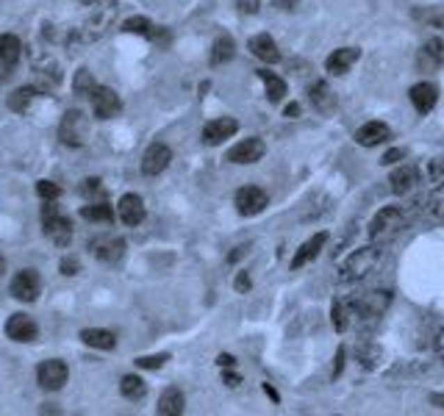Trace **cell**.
I'll return each instance as SVG.
<instances>
[{"mask_svg":"<svg viewBox=\"0 0 444 416\" xmlns=\"http://www.w3.org/2000/svg\"><path fill=\"white\" fill-rule=\"evenodd\" d=\"M36 192H39V198H42V200H58L61 186H58V184H53V181H39V184H36Z\"/></svg>","mask_w":444,"mask_h":416,"instance_id":"36","label":"cell"},{"mask_svg":"<svg viewBox=\"0 0 444 416\" xmlns=\"http://www.w3.org/2000/svg\"><path fill=\"white\" fill-rule=\"evenodd\" d=\"M378 261H381V253H378L375 247H361V250H356V253L339 266V280H344V283L361 280V278H367V275L378 266Z\"/></svg>","mask_w":444,"mask_h":416,"instance_id":"1","label":"cell"},{"mask_svg":"<svg viewBox=\"0 0 444 416\" xmlns=\"http://www.w3.org/2000/svg\"><path fill=\"white\" fill-rule=\"evenodd\" d=\"M42 230H45L58 247H67L70 239H72V222L58 211L56 200H45V206H42Z\"/></svg>","mask_w":444,"mask_h":416,"instance_id":"2","label":"cell"},{"mask_svg":"<svg viewBox=\"0 0 444 416\" xmlns=\"http://www.w3.org/2000/svg\"><path fill=\"white\" fill-rule=\"evenodd\" d=\"M258 78L264 81V89H267V100L269 103H280L283 97H286V83L278 78V75H272L269 70H258Z\"/></svg>","mask_w":444,"mask_h":416,"instance_id":"27","label":"cell"},{"mask_svg":"<svg viewBox=\"0 0 444 416\" xmlns=\"http://www.w3.org/2000/svg\"><path fill=\"white\" fill-rule=\"evenodd\" d=\"M264 153H267V147H264L261 139H244V142H239V145H233L228 150L225 161H230V164H255V161L264 159Z\"/></svg>","mask_w":444,"mask_h":416,"instance_id":"10","label":"cell"},{"mask_svg":"<svg viewBox=\"0 0 444 416\" xmlns=\"http://www.w3.org/2000/svg\"><path fill=\"white\" fill-rule=\"evenodd\" d=\"M264 394H267V397H269L272 403H280V397H278V392H275V389H272L269 383H264Z\"/></svg>","mask_w":444,"mask_h":416,"instance_id":"48","label":"cell"},{"mask_svg":"<svg viewBox=\"0 0 444 416\" xmlns=\"http://www.w3.org/2000/svg\"><path fill=\"white\" fill-rule=\"evenodd\" d=\"M125 33H139V36H153V22L148 17H131L122 22Z\"/></svg>","mask_w":444,"mask_h":416,"instance_id":"33","label":"cell"},{"mask_svg":"<svg viewBox=\"0 0 444 416\" xmlns=\"http://www.w3.org/2000/svg\"><path fill=\"white\" fill-rule=\"evenodd\" d=\"M84 3H89V0H84Z\"/></svg>","mask_w":444,"mask_h":416,"instance_id":"53","label":"cell"},{"mask_svg":"<svg viewBox=\"0 0 444 416\" xmlns=\"http://www.w3.org/2000/svg\"><path fill=\"white\" fill-rule=\"evenodd\" d=\"M6 272V261H3V255H0V275Z\"/></svg>","mask_w":444,"mask_h":416,"instance_id":"52","label":"cell"},{"mask_svg":"<svg viewBox=\"0 0 444 416\" xmlns=\"http://www.w3.org/2000/svg\"><path fill=\"white\" fill-rule=\"evenodd\" d=\"M170 161H173V150L167 147V145H161V142H156V145H150L148 150H145V156H142V173L145 175H161L167 167H170Z\"/></svg>","mask_w":444,"mask_h":416,"instance_id":"11","label":"cell"},{"mask_svg":"<svg viewBox=\"0 0 444 416\" xmlns=\"http://www.w3.org/2000/svg\"><path fill=\"white\" fill-rule=\"evenodd\" d=\"M81 216L89 222H114V211L109 203H92V206L81 208Z\"/></svg>","mask_w":444,"mask_h":416,"instance_id":"31","label":"cell"},{"mask_svg":"<svg viewBox=\"0 0 444 416\" xmlns=\"http://www.w3.org/2000/svg\"><path fill=\"white\" fill-rule=\"evenodd\" d=\"M233 50H236L233 39H230V36H220V39L212 45V67H222V64H228V61L233 58Z\"/></svg>","mask_w":444,"mask_h":416,"instance_id":"29","label":"cell"},{"mask_svg":"<svg viewBox=\"0 0 444 416\" xmlns=\"http://www.w3.org/2000/svg\"><path fill=\"white\" fill-rule=\"evenodd\" d=\"M247 47H250V53H253L255 58H261V61H267V64H278V61H280V50H278L275 39H272L269 33H255V36H250Z\"/></svg>","mask_w":444,"mask_h":416,"instance_id":"15","label":"cell"},{"mask_svg":"<svg viewBox=\"0 0 444 416\" xmlns=\"http://www.w3.org/2000/svg\"><path fill=\"white\" fill-rule=\"evenodd\" d=\"M239 131V122L233 117H220L203 125V142L206 145H222L225 139H230Z\"/></svg>","mask_w":444,"mask_h":416,"instance_id":"13","label":"cell"},{"mask_svg":"<svg viewBox=\"0 0 444 416\" xmlns=\"http://www.w3.org/2000/svg\"><path fill=\"white\" fill-rule=\"evenodd\" d=\"M89 250L95 253V258H100L103 264H117L125 253V241L120 236H97L92 239Z\"/></svg>","mask_w":444,"mask_h":416,"instance_id":"12","label":"cell"},{"mask_svg":"<svg viewBox=\"0 0 444 416\" xmlns=\"http://www.w3.org/2000/svg\"><path fill=\"white\" fill-rule=\"evenodd\" d=\"M233 286H236V291H239V294L250 291V286H253V283H250V272H239V275H236V280H233Z\"/></svg>","mask_w":444,"mask_h":416,"instance_id":"39","label":"cell"},{"mask_svg":"<svg viewBox=\"0 0 444 416\" xmlns=\"http://www.w3.org/2000/svg\"><path fill=\"white\" fill-rule=\"evenodd\" d=\"M36 333H39L36 322H33L31 317H25V314H14V317L6 322V336H8L11 342H33Z\"/></svg>","mask_w":444,"mask_h":416,"instance_id":"14","label":"cell"},{"mask_svg":"<svg viewBox=\"0 0 444 416\" xmlns=\"http://www.w3.org/2000/svg\"><path fill=\"white\" fill-rule=\"evenodd\" d=\"M247 250H250V247H247V244H241V247H236V250H233V253H230V255H228V261H230V264H233V261H239V258H241V255H244V253H247Z\"/></svg>","mask_w":444,"mask_h":416,"instance_id":"45","label":"cell"},{"mask_svg":"<svg viewBox=\"0 0 444 416\" xmlns=\"http://www.w3.org/2000/svg\"><path fill=\"white\" fill-rule=\"evenodd\" d=\"M331 317H333V328H336L339 333H344L347 325H350V305H347V303H333Z\"/></svg>","mask_w":444,"mask_h":416,"instance_id":"34","label":"cell"},{"mask_svg":"<svg viewBox=\"0 0 444 416\" xmlns=\"http://www.w3.org/2000/svg\"><path fill=\"white\" fill-rule=\"evenodd\" d=\"M120 392H122V397H125V400L139 403V400L145 397L148 386H145V381H142L139 375H125V378L120 381Z\"/></svg>","mask_w":444,"mask_h":416,"instance_id":"28","label":"cell"},{"mask_svg":"<svg viewBox=\"0 0 444 416\" xmlns=\"http://www.w3.org/2000/svg\"><path fill=\"white\" fill-rule=\"evenodd\" d=\"M308 100H311L314 109L322 111V114H331V111L336 109V97H333V92H331V86H328L325 81H317V83L308 89Z\"/></svg>","mask_w":444,"mask_h":416,"instance_id":"23","label":"cell"},{"mask_svg":"<svg viewBox=\"0 0 444 416\" xmlns=\"http://www.w3.org/2000/svg\"><path fill=\"white\" fill-rule=\"evenodd\" d=\"M167 358L170 355H142V358H136V367L139 369H161L167 364Z\"/></svg>","mask_w":444,"mask_h":416,"instance_id":"37","label":"cell"},{"mask_svg":"<svg viewBox=\"0 0 444 416\" xmlns=\"http://www.w3.org/2000/svg\"><path fill=\"white\" fill-rule=\"evenodd\" d=\"M325 241H328V233H317V236H311L297 253H294V258H292V269H300V266H306L308 261H314L317 255H319V250L325 247Z\"/></svg>","mask_w":444,"mask_h":416,"instance_id":"22","label":"cell"},{"mask_svg":"<svg viewBox=\"0 0 444 416\" xmlns=\"http://www.w3.org/2000/svg\"><path fill=\"white\" fill-rule=\"evenodd\" d=\"M184 406H187V400H184V392H181V389H175V386L164 389V392H161V397H159V414H161V416L184 414Z\"/></svg>","mask_w":444,"mask_h":416,"instance_id":"24","label":"cell"},{"mask_svg":"<svg viewBox=\"0 0 444 416\" xmlns=\"http://www.w3.org/2000/svg\"><path fill=\"white\" fill-rule=\"evenodd\" d=\"M42 291V280H39V272L36 269H22L14 275L11 280V297L14 300H22V303H33Z\"/></svg>","mask_w":444,"mask_h":416,"instance_id":"5","label":"cell"},{"mask_svg":"<svg viewBox=\"0 0 444 416\" xmlns=\"http://www.w3.org/2000/svg\"><path fill=\"white\" fill-rule=\"evenodd\" d=\"M358 58H361V50H358V47H342V50H333V53L328 56L325 67H328L331 75H344V72H350V67H353Z\"/></svg>","mask_w":444,"mask_h":416,"instance_id":"17","label":"cell"},{"mask_svg":"<svg viewBox=\"0 0 444 416\" xmlns=\"http://www.w3.org/2000/svg\"><path fill=\"white\" fill-rule=\"evenodd\" d=\"M283 114H286V117H289V120H294V117H300V106H297V103H289V106H286V111H283Z\"/></svg>","mask_w":444,"mask_h":416,"instance_id":"47","label":"cell"},{"mask_svg":"<svg viewBox=\"0 0 444 416\" xmlns=\"http://www.w3.org/2000/svg\"><path fill=\"white\" fill-rule=\"evenodd\" d=\"M400 225H403V208L383 206L375 214V219L370 222V239L372 241H386L400 230Z\"/></svg>","mask_w":444,"mask_h":416,"instance_id":"3","label":"cell"},{"mask_svg":"<svg viewBox=\"0 0 444 416\" xmlns=\"http://www.w3.org/2000/svg\"><path fill=\"white\" fill-rule=\"evenodd\" d=\"M222 381H225V386H239V383H241V378H239L236 372H225Z\"/></svg>","mask_w":444,"mask_h":416,"instance_id":"44","label":"cell"},{"mask_svg":"<svg viewBox=\"0 0 444 416\" xmlns=\"http://www.w3.org/2000/svg\"><path fill=\"white\" fill-rule=\"evenodd\" d=\"M400 159H406V150L403 147H395V150H389V153H383V164H395V161H400Z\"/></svg>","mask_w":444,"mask_h":416,"instance_id":"41","label":"cell"},{"mask_svg":"<svg viewBox=\"0 0 444 416\" xmlns=\"http://www.w3.org/2000/svg\"><path fill=\"white\" fill-rule=\"evenodd\" d=\"M236 211L241 214V216H255V214H261L264 208L269 206V198H267V192L264 189H258V186H244V189H239L236 192Z\"/></svg>","mask_w":444,"mask_h":416,"instance_id":"9","label":"cell"},{"mask_svg":"<svg viewBox=\"0 0 444 416\" xmlns=\"http://www.w3.org/2000/svg\"><path fill=\"white\" fill-rule=\"evenodd\" d=\"M409 97H411V103H414V109H417L420 114H428V111H434V106H436V100H439V89H436L434 83L422 81V83H414V86H411Z\"/></svg>","mask_w":444,"mask_h":416,"instance_id":"16","label":"cell"},{"mask_svg":"<svg viewBox=\"0 0 444 416\" xmlns=\"http://www.w3.org/2000/svg\"><path fill=\"white\" fill-rule=\"evenodd\" d=\"M78 269H81V264H78V258H64L61 261V275H78Z\"/></svg>","mask_w":444,"mask_h":416,"instance_id":"40","label":"cell"},{"mask_svg":"<svg viewBox=\"0 0 444 416\" xmlns=\"http://www.w3.org/2000/svg\"><path fill=\"white\" fill-rule=\"evenodd\" d=\"M342 367H344V350H339V353H336V367H333V378H339V375H342Z\"/></svg>","mask_w":444,"mask_h":416,"instance_id":"43","label":"cell"},{"mask_svg":"<svg viewBox=\"0 0 444 416\" xmlns=\"http://www.w3.org/2000/svg\"><path fill=\"white\" fill-rule=\"evenodd\" d=\"M217 364L225 367V369H233V367H236V358H233V355H220V358H217Z\"/></svg>","mask_w":444,"mask_h":416,"instance_id":"46","label":"cell"},{"mask_svg":"<svg viewBox=\"0 0 444 416\" xmlns=\"http://www.w3.org/2000/svg\"><path fill=\"white\" fill-rule=\"evenodd\" d=\"M84 131H86V120H84L81 111L72 109V111L64 114V120L58 125V139L67 147H81L84 145Z\"/></svg>","mask_w":444,"mask_h":416,"instance_id":"8","label":"cell"},{"mask_svg":"<svg viewBox=\"0 0 444 416\" xmlns=\"http://www.w3.org/2000/svg\"><path fill=\"white\" fill-rule=\"evenodd\" d=\"M442 64H444V45L439 39H431V42L420 50L417 67H420L422 72H431V70H436V67H442Z\"/></svg>","mask_w":444,"mask_h":416,"instance_id":"20","label":"cell"},{"mask_svg":"<svg viewBox=\"0 0 444 416\" xmlns=\"http://www.w3.org/2000/svg\"><path fill=\"white\" fill-rule=\"evenodd\" d=\"M428 214H431L434 219H444V184L439 192L431 195V200H428Z\"/></svg>","mask_w":444,"mask_h":416,"instance_id":"35","label":"cell"},{"mask_svg":"<svg viewBox=\"0 0 444 416\" xmlns=\"http://www.w3.org/2000/svg\"><path fill=\"white\" fill-rule=\"evenodd\" d=\"M22 56V42L14 36V33H3L0 36V61L11 70Z\"/></svg>","mask_w":444,"mask_h":416,"instance_id":"26","label":"cell"},{"mask_svg":"<svg viewBox=\"0 0 444 416\" xmlns=\"http://www.w3.org/2000/svg\"><path fill=\"white\" fill-rule=\"evenodd\" d=\"M81 339H84V344H89L95 350H114L117 347V336L111 330H103V328H86V330H81Z\"/></svg>","mask_w":444,"mask_h":416,"instance_id":"25","label":"cell"},{"mask_svg":"<svg viewBox=\"0 0 444 416\" xmlns=\"http://www.w3.org/2000/svg\"><path fill=\"white\" fill-rule=\"evenodd\" d=\"M67 364L58 361V358H47L36 367V378H39V386L47 389V392H58L64 383H67Z\"/></svg>","mask_w":444,"mask_h":416,"instance_id":"6","label":"cell"},{"mask_svg":"<svg viewBox=\"0 0 444 416\" xmlns=\"http://www.w3.org/2000/svg\"><path fill=\"white\" fill-rule=\"evenodd\" d=\"M95 89H97V83H95L92 72H89V70H78V72H75V81H72V92H75L78 97H92Z\"/></svg>","mask_w":444,"mask_h":416,"instance_id":"32","label":"cell"},{"mask_svg":"<svg viewBox=\"0 0 444 416\" xmlns=\"http://www.w3.org/2000/svg\"><path fill=\"white\" fill-rule=\"evenodd\" d=\"M89 100H92V111H95L97 120H111V117H117L120 109H122L120 95H117L114 89H109V86H97Z\"/></svg>","mask_w":444,"mask_h":416,"instance_id":"7","label":"cell"},{"mask_svg":"<svg viewBox=\"0 0 444 416\" xmlns=\"http://www.w3.org/2000/svg\"><path fill=\"white\" fill-rule=\"evenodd\" d=\"M436 350H439V355L444 358V330L439 333V339H436Z\"/></svg>","mask_w":444,"mask_h":416,"instance_id":"51","label":"cell"},{"mask_svg":"<svg viewBox=\"0 0 444 416\" xmlns=\"http://www.w3.org/2000/svg\"><path fill=\"white\" fill-rule=\"evenodd\" d=\"M239 11L241 14H255L258 11V0H239Z\"/></svg>","mask_w":444,"mask_h":416,"instance_id":"42","label":"cell"},{"mask_svg":"<svg viewBox=\"0 0 444 416\" xmlns=\"http://www.w3.org/2000/svg\"><path fill=\"white\" fill-rule=\"evenodd\" d=\"M275 6H278V8H294L297 0H275Z\"/></svg>","mask_w":444,"mask_h":416,"instance_id":"50","label":"cell"},{"mask_svg":"<svg viewBox=\"0 0 444 416\" xmlns=\"http://www.w3.org/2000/svg\"><path fill=\"white\" fill-rule=\"evenodd\" d=\"M100 189H103V186H100L97 178H86V181L81 184V195H84V198H92V195H97Z\"/></svg>","mask_w":444,"mask_h":416,"instance_id":"38","label":"cell"},{"mask_svg":"<svg viewBox=\"0 0 444 416\" xmlns=\"http://www.w3.org/2000/svg\"><path fill=\"white\" fill-rule=\"evenodd\" d=\"M36 97V89L33 86H25V89H14L11 95H8V109L11 111H17V114H22V111H28V106H31V100Z\"/></svg>","mask_w":444,"mask_h":416,"instance_id":"30","label":"cell"},{"mask_svg":"<svg viewBox=\"0 0 444 416\" xmlns=\"http://www.w3.org/2000/svg\"><path fill=\"white\" fill-rule=\"evenodd\" d=\"M431 403H434L436 408H444V392H436V394L431 397Z\"/></svg>","mask_w":444,"mask_h":416,"instance_id":"49","label":"cell"},{"mask_svg":"<svg viewBox=\"0 0 444 416\" xmlns=\"http://www.w3.org/2000/svg\"><path fill=\"white\" fill-rule=\"evenodd\" d=\"M117 214H120V219L128 227H136L145 219V200L139 195H122V200L117 206Z\"/></svg>","mask_w":444,"mask_h":416,"instance_id":"18","label":"cell"},{"mask_svg":"<svg viewBox=\"0 0 444 416\" xmlns=\"http://www.w3.org/2000/svg\"><path fill=\"white\" fill-rule=\"evenodd\" d=\"M389 184H392V192H395V195H409V192H411V189L420 184L417 167H411V164H403L400 170H395V173H392Z\"/></svg>","mask_w":444,"mask_h":416,"instance_id":"21","label":"cell"},{"mask_svg":"<svg viewBox=\"0 0 444 416\" xmlns=\"http://www.w3.org/2000/svg\"><path fill=\"white\" fill-rule=\"evenodd\" d=\"M392 136L389 125L386 122H367L356 131V142L364 145V147H375V145H383L386 139Z\"/></svg>","mask_w":444,"mask_h":416,"instance_id":"19","label":"cell"},{"mask_svg":"<svg viewBox=\"0 0 444 416\" xmlns=\"http://www.w3.org/2000/svg\"><path fill=\"white\" fill-rule=\"evenodd\" d=\"M389 300H392V297H389V291H378V289H372V291H364V294L353 297V303H350V311H353L356 317L375 319V317H381V314L386 311Z\"/></svg>","mask_w":444,"mask_h":416,"instance_id":"4","label":"cell"}]
</instances>
